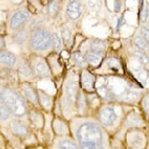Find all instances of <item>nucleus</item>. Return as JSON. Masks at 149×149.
<instances>
[{"label":"nucleus","instance_id":"12","mask_svg":"<svg viewBox=\"0 0 149 149\" xmlns=\"http://www.w3.org/2000/svg\"><path fill=\"white\" fill-rule=\"evenodd\" d=\"M30 34L31 32L25 29V27L19 31H16L13 33V39L17 45L19 46H23L27 42H29L30 39Z\"/></svg>","mask_w":149,"mask_h":149},{"label":"nucleus","instance_id":"22","mask_svg":"<svg viewBox=\"0 0 149 149\" xmlns=\"http://www.w3.org/2000/svg\"><path fill=\"white\" fill-rule=\"evenodd\" d=\"M52 45H53V47L55 48V50L56 52H60L62 50L63 40L59 37V35L57 33H56V32L52 34Z\"/></svg>","mask_w":149,"mask_h":149},{"label":"nucleus","instance_id":"28","mask_svg":"<svg viewBox=\"0 0 149 149\" xmlns=\"http://www.w3.org/2000/svg\"><path fill=\"white\" fill-rule=\"evenodd\" d=\"M141 13V19L143 22H146L147 17H148V6H146L144 9L143 12H140Z\"/></svg>","mask_w":149,"mask_h":149},{"label":"nucleus","instance_id":"32","mask_svg":"<svg viewBox=\"0 0 149 149\" xmlns=\"http://www.w3.org/2000/svg\"><path fill=\"white\" fill-rule=\"evenodd\" d=\"M114 5H115V11L116 12L120 11V0H115Z\"/></svg>","mask_w":149,"mask_h":149},{"label":"nucleus","instance_id":"23","mask_svg":"<svg viewBox=\"0 0 149 149\" xmlns=\"http://www.w3.org/2000/svg\"><path fill=\"white\" fill-rule=\"evenodd\" d=\"M58 147L59 148H77L78 146L77 144L72 141V139H62L59 144H58Z\"/></svg>","mask_w":149,"mask_h":149},{"label":"nucleus","instance_id":"6","mask_svg":"<svg viewBox=\"0 0 149 149\" xmlns=\"http://www.w3.org/2000/svg\"><path fill=\"white\" fill-rule=\"evenodd\" d=\"M33 72L35 76H38V78H47L51 75V69L47 63V62L42 58L36 61L34 65L31 63Z\"/></svg>","mask_w":149,"mask_h":149},{"label":"nucleus","instance_id":"16","mask_svg":"<svg viewBox=\"0 0 149 149\" xmlns=\"http://www.w3.org/2000/svg\"><path fill=\"white\" fill-rule=\"evenodd\" d=\"M38 104L45 108L46 110H50L53 104V99L49 95H47L42 90H40L38 92Z\"/></svg>","mask_w":149,"mask_h":149},{"label":"nucleus","instance_id":"19","mask_svg":"<svg viewBox=\"0 0 149 149\" xmlns=\"http://www.w3.org/2000/svg\"><path fill=\"white\" fill-rule=\"evenodd\" d=\"M72 61L74 62V63L78 67L83 68V67H86L87 66L86 57L80 52H75V53H73L72 56Z\"/></svg>","mask_w":149,"mask_h":149},{"label":"nucleus","instance_id":"25","mask_svg":"<svg viewBox=\"0 0 149 149\" xmlns=\"http://www.w3.org/2000/svg\"><path fill=\"white\" fill-rule=\"evenodd\" d=\"M135 45H136L140 50L146 51L148 47V42H146L145 39H143L140 36H139L135 38Z\"/></svg>","mask_w":149,"mask_h":149},{"label":"nucleus","instance_id":"14","mask_svg":"<svg viewBox=\"0 0 149 149\" xmlns=\"http://www.w3.org/2000/svg\"><path fill=\"white\" fill-rule=\"evenodd\" d=\"M60 7H61V0H51L45 6L44 12L46 15L49 16L56 17L58 15Z\"/></svg>","mask_w":149,"mask_h":149},{"label":"nucleus","instance_id":"1","mask_svg":"<svg viewBox=\"0 0 149 149\" xmlns=\"http://www.w3.org/2000/svg\"><path fill=\"white\" fill-rule=\"evenodd\" d=\"M79 143L83 148H102L103 132L101 129L92 123H85L77 132Z\"/></svg>","mask_w":149,"mask_h":149},{"label":"nucleus","instance_id":"21","mask_svg":"<svg viewBox=\"0 0 149 149\" xmlns=\"http://www.w3.org/2000/svg\"><path fill=\"white\" fill-rule=\"evenodd\" d=\"M30 118L32 121V123L37 127H42L43 126V116L41 113L37 112H31Z\"/></svg>","mask_w":149,"mask_h":149},{"label":"nucleus","instance_id":"18","mask_svg":"<svg viewBox=\"0 0 149 149\" xmlns=\"http://www.w3.org/2000/svg\"><path fill=\"white\" fill-rule=\"evenodd\" d=\"M89 49H90V51H93V52L104 54V52L106 49V43L104 41V40H100V39L93 40V41L90 43Z\"/></svg>","mask_w":149,"mask_h":149},{"label":"nucleus","instance_id":"26","mask_svg":"<svg viewBox=\"0 0 149 149\" xmlns=\"http://www.w3.org/2000/svg\"><path fill=\"white\" fill-rule=\"evenodd\" d=\"M71 37H72V34H71V31L68 27H63L62 29V39L63 41L67 44L68 42L71 41Z\"/></svg>","mask_w":149,"mask_h":149},{"label":"nucleus","instance_id":"2","mask_svg":"<svg viewBox=\"0 0 149 149\" xmlns=\"http://www.w3.org/2000/svg\"><path fill=\"white\" fill-rule=\"evenodd\" d=\"M0 102L6 104L12 114L17 118H22L28 114V107L24 97L10 88H3L0 90Z\"/></svg>","mask_w":149,"mask_h":149},{"label":"nucleus","instance_id":"24","mask_svg":"<svg viewBox=\"0 0 149 149\" xmlns=\"http://www.w3.org/2000/svg\"><path fill=\"white\" fill-rule=\"evenodd\" d=\"M54 130H56V134H66L67 132V127L65 124H63L61 120H56L54 123Z\"/></svg>","mask_w":149,"mask_h":149},{"label":"nucleus","instance_id":"17","mask_svg":"<svg viewBox=\"0 0 149 149\" xmlns=\"http://www.w3.org/2000/svg\"><path fill=\"white\" fill-rule=\"evenodd\" d=\"M67 97L71 102H74L78 96V87L74 81H69L65 86Z\"/></svg>","mask_w":149,"mask_h":149},{"label":"nucleus","instance_id":"9","mask_svg":"<svg viewBox=\"0 0 149 149\" xmlns=\"http://www.w3.org/2000/svg\"><path fill=\"white\" fill-rule=\"evenodd\" d=\"M99 119L101 123L105 127H110L113 125L116 120V113L114 110L111 107H105L101 111Z\"/></svg>","mask_w":149,"mask_h":149},{"label":"nucleus","instance_id":"15","mask_svg":"<svg viewBox=\"0 0 149 149\" xmlns=\"http://www.w3.org/2000/svg\"><path fill=\"white\" fill-rule=\"evenodd\" d=\"M86 57V61L87 63H89L92 66L97 67L98 66L103 60V54L102 53H97V52H93V51H89Z\"/></svg>","mask_w":149,"mask_h":149},{"label":"nucleus","instance_id":"29","mask_svg":"<svg viewBox=\"0 0 149 149\" xmlns=\"http://www.w3.org/2000/svg\"><path fill=\"white\" fill-rule=\"evenodd\" d=\"M6 39L3 36H0V50H3L6 48Z\"/></svg>","mask_w":149,"mask_h":149},{"label":"nucleus","instance_id":"7","mask_svg":"<svg viewBox=\"0 0 149 149\" xmlns=\"http://www.w3.org/2000/svg\"><path fill=\"white\" fill-rule=\"evenodd\" d=\"M18 74L23 79H32L35 76V74L31 62L25 59L21 60V62H19L18 63Z\"/></svg>","mask_w":149,"mask_h":149},{"label":"nucleus","instance_id":"3","mask_svg":"<svg viewBox=\"0 0 149 149\" xmlns=\"http://www.w3.org/2000/svg\"><path fill=\"white\" fill-rule=\"evenodd\" d=\"M28 43L30 48L34 52H47L53 47L52 34L46 29L38 27L31 32Z\"/></svg>","mask_w":149,"mask_h":149},{"label":"nucleus","instance_id":"30","mask_svg":"<svg viewBox=\"0 0 149 149\" xmlns=\"http://www.w3.org/2000/svg\"><path fill=\"white\" fill-rule=\"evenodd\" d=\"M143 106L145 107L146 113H148V96L145 97V99L143 101Z\"/></svg>","mask_w":149,"mask_h":149},{"label":"nucleus","instance_id":"5","mask_svg":"<svg viewBox=\"0 0 149 149\" xmlns=\"http://www.w3.org/2000/svg\"><path fill=\"white\" fill-rule=\"evenodd\" d=\"M83 13V6L78 0H71L66 6V15L71 20H78Z\"/></svg>","mask_w":149,"mask_h":149},{"label":"nucleus","instance_id":"4","mask_svg":"<svg viewBox=\"0 0 149 149\" xmlns=\"http://www.w3.org/2000/svg\"><path fill=\"white\" fill-rule=\"evenodd\" d=\"M31 20V13L27 9H19L12 15L9 19L8 28L10 31L15 32L26 26Z\"/></svg>","mask_w":149,"mask_h":149},{"label":"nucleus","instance_id":"34","mask_svg":"<svg viewBox=\"0 0 149 149\" xmlns=\"http://www.w3.org/2000/svg\"><path fill=\"white\" fill-rule=\"evenodd\" d=\"M31 1H34V0H31Z\"/></svg>","mask_w":149,"mask_h":149},{"label":"nucleus","instance_id":"13","mask_svg":"<svg viewBox=\"0 0 149 149\" xmlns=\"http://www.w3.org/2000/svg\"><path fill=\"white\" fill-rule=\"evenodd\" d=\"M10 129L13 134L20 138H25L29 134V128L25 124L22 123L21 121H13L10 124Z\"/></svg>","mask_w":149,"mask_h":149},{"label":"nucleus","instance_id":"31","mask_svg":"<svg viewBox=\"0 0 149 149\" xmlns=\"http://www.w3.org/2000/svg\"><path fill=\"white\" fill-rule=\"evenodd\" d=\"M6 31V24L3 22H0V36H3V32Z\"/></svg>","mask_w":149,"mask_h":149},{"label":"nucleus","instance_id":"20","mask_svg":"<svg viewBox=\"0 0 149 149\" xmlns=\"http://www.w3.org/2000/svg\"><path fill=\"white\" fill-rule=\"evenodd\" d=\"M12 115L13 114H12L11 111L9 110V108L6 104L0 102V120L6 121V120H10Z\"/></svg>","mask_w":149,"mask_h":149},{"label":"nucleus","instance_id":"27","mask_svg":"<svg viewBox=\"0 0 149 149\" xmlns=\"http://www.w3.org/2000/svg\"><path fill=\"white\" fill-rule=\"evenodd\" d=\"M139 33H140V37L143 39H145L146 42H148V29L146 28V27H141Z\"/></svg>","mask_w":149,"mask_h":149},{"label":"nucleus","instance_id":"8","mask_svg":"<svg viewBox=\"0 0 149 149\" xmlns=\"http://www.w3.org/2000/svg\"><path fill=\"white\" fill-rule=\"evenodd\" d=\"M95 76L90 73L88 70H83L80 74V84L82 88L88 92H93L95 90Z\"/></svg>","mask_w":149,"mask_h":149},{"label":"nucleus","instance_id":"11","mask_svg":"<svg viewBox=\"0 0 149 149\" xmlns=\"http://www.w3.org/2000/svg\"><path fill=\"white\" fill-rule=\"evenodd\" d=\"M17 63V57L15 54L6 49L0 50V64L6 67H15Z\"/></svg>","mask_w":149,"mask_h":149},{"label":"nucleus","instance_id":"10","mask_svg":"<svg viewBox=\"0 0 149 149\" xmlns=\"http://www.w3.org/2000/svg\"><path fill=\"white\" fill-rule=\"evenodd\" d=\"M22 90L23 93L24 97L28 100L30 103H31L34 105H38V92L35 90V88L28 82H24L22 84Z\"/></svg>","mask_w":149,"mask_h":149},{"label":"nucleus","instance_id":"33","mask_svg":"<svg viewBox=\"0 0 149 149\" xmlns=\"http://www.w3.org/2000/svg\"><path fill=\"white\" fill-rule=\"evenodd\" d=\"M124 22V21H123V17H120V19H119V21H118V24H117V29H119L120 27L121 26V24H123Z\"/></svg>","mask_w":149,"mask_h":149}]
</instances>
